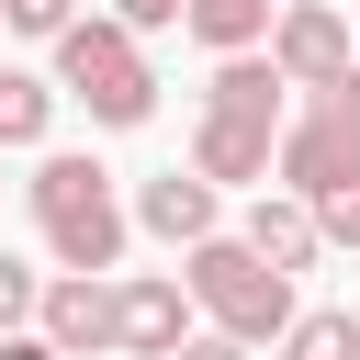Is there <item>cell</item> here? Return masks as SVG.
<instances>
[{
    "mask_svg": "<svg viewBox=\"0 0 360 360\" xmlns=\"http://www.w3.org/2000/svg\"><path fill=\"white\" fill-rule=\"evenodd\" d=\"M180 281H191V304L214 315V338H236V349H259V338H281V326L304 315V304H292V270H270L248 236H202Z\"/></svg>",
    "mask_w": 360,
    "mask_h": 360,
    "instance_id": "6da1fadb",
    "label": "cell"
},
{
    "mask_svg": "<svg viewBox=\"0 0 360 360\" xmlns=\"http://www.w3.org/2000/svg\"><path fill=\"white\" fill-rule=\"evenodd\" d=\"M22 191H34V225H45L56 270H112L124 259V202H112V169L101 158H45Z\"/></svg>",
    "mask_w": 360,
    "mask_h": 360,
    "instance_id": "7a4b0ae2",
    "label": "cell"
},
{
    "mask_svg": "<svg viewBox=\"0 0 360 360\" xmlns=\"http://www.w3.org/2000/svg\"><path fill=\"white\" fill-rule=\"evenodd\" d=\"M56 90L90 101V124H146V112H158V68H146V45H135L112 11H90V22L56 34Z\"/></svg>",
    "mask_w": 360,
    "mask_h": 360,
    "instance_id": "3957f363",
    "label": "cell"
},
{
    "mask_svg": "<svg viewBox=\"0 0 360 360\" xmlns=\"http://www.w3.org/2000/svg\"><path fill=\"white\" fill-rule=\"evenodd\" d=\"M349 22H338V0H281L270 11V68H281V90H326L338 68H349Z\"/></svg>",
    "mask_w": 360,
    "mask_h": 360,
    "instance_id": "277c9868",
    "label": "cell"
},
{
    "mask_svg": "<svg viewBox=\"0 0 360 360\" xmlns=\"http://www.w3.org/2000/svg\"><path fill=\"white\" fill-rule=\"evenodd\" d=\"M180 338H191V281H180V270L112 281V349H124V360H169Z\"/></svg>",
    "mask_w": 360,
    "mask_h": 360,
    "instance_id": "5b68a950",
    "label": "cell"
},
{
    "mask_svg": "<svg viewBox=\"0 0 360 360\" xmlns=\"http://www.w3.org/2000/svg\"><path fill=\"white\" fill-rule=\"evenodd\" d=\"M270 169H281V191H304V202H326L338 180H360V124H338V112H315V101H304V124H281V146H270Z\"/></svg>",
    "mask_w": 360,
    "mask_h": 360,
    "instance_id": "8992f818",
    "label": "cell"
},
{
    "mask_svg": "<svg viewBox=\"0 0 360 360\" xmlns=\"http://www.w3.org/2000/svg\"><path fill=\"white\" fill-rule=\"evenodd\" d=\"M34 338H56L68 360H101V349H112V281H101V270L45 281V292H34Z\"/></svg>",
    "mask_w": 360,
    "mask_h": 360,
    "instance_id": "52a82bcc",
    "label": "cell"
},
{
    "mask_svg": "<svg viewBox=\"0 0 360 360\" xmlns=\"http://www.w3.org/2000/svg\"><path fill=\"white\" fill-rule=\"evenodd\" d=\"M135 225L169 236V248H202V236H214V180H202V169H158V180H135Z\"/></svg>",
    "mask_w": 360,
    "mask_h": 360,
    "instance_id": "ba28073f",
    "label": "cell"
},
{
    "mask_svg": "<svg viewBox=\"0 0 360 360\" xmlns=\"http://www.w3.org/2000/svg\"><path fill=\"white\" fill-rule=\"evenodd\" d=\"M236 236H248L270 270H304V259L326 248V236H315V202H304V191H281V180H259V202H248V225H236Z\"/></svg>",
    "mask_w": 360,
    "mask_h": 360,
    "instance_id": "9c48e42d",
    "label": "cell"
},
{
    "mask_svg": "<svg viewBox=\"0 0 360 360\" xmlns=\"http://www.w3.org/2000/svg\"><path fill=\"white\" fill-rule=\"evenodd\" d=\"M202 112H214V124H259V135H281V68H270V56H225V68L202 79Z\"/></svg>",
    "mask_w": 360,
    "mask_h": 360,
    "instance_id": "30bf717a",
    "label": "cell"
},
{
    "mask_svg": "<svg viewBox=\"0 0 360 360\" xmlns=\"http://www.w3.org/2000/svg\"><path fill=\"white\" fill-rule=\"evenodd\" d=\"M270 146H281V135H259V124H214V112L191 124V169H202L214 191H225V180H270Z\"/></svg>",
    "mask_w": 360,
    "mask_h": 360,
    "instance_id": "8fae6325",
    "label": "cell"
},
{
    "mask_svg": "<svg viewBox=\"0 0 360 360\" xmlns=\"http://www.w3.org/2000/svg\"><path fill=\"white\" fill-rule=\"evenodd\" d=\"M270 11H281V0H180V22H191L214 56H259V45H270Z\"/></svg>",
    "mask_w": 360,
    "mask_h": 360,
    "instance_id": "7c38bea8",
    "label": "cell"
},
{
    "mask_svg": "<svg viewBox=\"0 0 360 360\" xmlns=\"http://www.w3.org/2000/svg\"><path fill=\"white\" fill-rule=\"evenodd\" d=\"M56 124V79H34V68H0V146H34Z\"/></svg>",
    "mask_w": 360,
    "mask_h": 360,
    "instance_id": "4fadbf2b",
    "label": "cell"
},
{
    "mask_svg": "<svg viewBox=\"0 0 360 360\" xmlns=\"http://www.w3.org/2000/svg\"><path fill=\"white\" fill-rule=\"evenodd\" d=\"M281 360H360V315H292Z\"/></svg>",
    "mask_w": 360,
    "mask_h": 360,
    "instance_id": "5bb4252c",
    "label": "cell"
},
{
    "mask_svg": "<svg viewBox=\"0 0 360 360\" xmlns=\"http://www.w3.org/2000/svg\"><path fill=\"white\" fill-rule=\"evenodd\" d=\"M315 236H326V248H360V180H338V191L315 202Z\"/></svg>",
    "mask_w": 360,
    "mask_h": 360,
    "instance_id": "9a60e30c",
    "label": "cell"
},
{
    "mask_svg": "<svg viewBox=\"0 0 360 360\" xmlns=\"http://www.w3.org/2000/svg\"><path fill=\"white\" fill-rule=\"evenodd\" d=\"M0 22H11V34H45V45H56V34L79 22V0H0Z\"/></svg>",
    "mask_w": 360,
    "mask_h": 360,
    "instance_id": "2e32d148",
    "label": "cell"
},
{
    "mask_svg": "<svg viewBox=\"0 0 360 360\" xmlns=\"http://www.w3.org/2000/svg\"><path fill=\"white\" fill-rule=\"evenodd\" d=\"M34 292H45V281H34L22 259H0V338H11V326H34Z\"/></svg>",
    "mask_w": 360,
    "mask_h": 360,
    "instance_id": "e0dca14e",
    "label": "cell"
},
{
    "mask_svg": "<svg viewBox=\"0 0 360 360\" xmlns=\"http://www.w3.org/2000/svg\"><path fill=\"white\" fill-rule=\"evenodd\" d=\"M112 22L124 34H158V22H180V0H112Z\"/></svg>",
    "mask_w": 360,
    "mask_h": 360,
    "instance_id": "ac0fdd59",
    "label": "cell"
},
{
    "mask_svg": "<svg viewBox=\"0 0 360 360\" xmlns=\"http://www.w3.org/2000/svg\"><path fill=\"white\" fill-rule=\"evenodd\" d=\"M0 360H68V349H56V338H22V326H11V338H0Z\"/></svg>",
    "mask_w": 360,
    "mask_h": 360,
    "instance_id": "d6986e66",
    "label": "cell"
},
{
    "mask_svg": "<svg viewBox=\"0 0 360 360\" xmlns=\"http://www.w3.org/2000/svg\"><path fill=\"white\" fill-rule=\"evenodd\" d=\"M169 360H248V349H236V338H180Z\"/></svg>",
    "mask_w": 360,
    "mask_h": 360,
    "instance_id": "ffe728a7",
    "label": "cell"
},
{
    "mask_svg": "<svg viewBox=\"0 0 360 360\" xmlns=\"http://www.w3.org/2000/svg\"><path fill=\"white\" fill-rule=\"evenodd\" d=\"M349 68H360V45H349Z\"/></svg>",
    "mask_w": 360,
    "mask_h": 360,
    "instance_id": "44dd1931",
    "label": "cell"
}]
</instances>
